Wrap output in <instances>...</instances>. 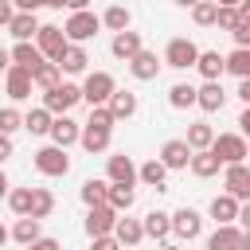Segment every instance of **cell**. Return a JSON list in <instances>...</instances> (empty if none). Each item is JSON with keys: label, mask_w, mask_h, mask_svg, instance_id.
<instances>
[{"label": "cell", "mask_w": 250, "mask_h": 250, "mask_svg": "<svg viewBox=\"0 0 250 250\" xmlns=\"http://www.w3.org/2000/svg\"><path fill=\"white\" fill-rule=\"evenodd\" d=\"M109 141H113V117H109L105 105H94L90 117H86V125H82V133H78V145L94 156V152H105Z\"/></svg>", "instance_id": "cell-1"}, {"label": "cell", "mask_w": 250, "mask_h": 250, "mask_svg": "<svg viewBox=\"0 0 250 250\" xmlns=\"http://www.w3.org/2000/svg\"><path fill=\"white\" fill-rule=\"evenodd\" d=\"M113 90H117V82H113L109 70H90V74L82 78V86H78V94H82V102H86L90 109H94V105H105Z\"/></svg>", "instance_id": "cell-2"}, {"label": "cell", "mask_w": 250, "mask_h": 250, "mask_svg": "<svg viewBox=\"0 0 250 250\" xmlns=\"http://www.w3.org/2000/svg\"><path fill=\"white\" fill-rule=\"evenodd\" d=\"M219 164H246V156H250V148H246V137L242 133H219L215 141H211V148H207Z\"/></svg>", "instance_id": "cell-3"}, {"label": "cell", "mask_w": 250, "mask_h": 250, "mask_svg": "<svg viewBox=\"0 0 250 250\" xmlns=\"http://www.w3.org/2000/svg\"><path fill=\"white\" fill-rule=\"evenodd\" d=\"M78 102H82V94H78V86H74V82H59V86L43 90V109H47L51 117H62V113H70Z\"/></svg>", "instance_id": "cell-4"}, {"label": "cell", "mask_w": 250, "mask_h": 250, "mask_svg": "<svg viewBox=\"0 0 250 250\" xmlns=\"http://www.w3.org/2000/svg\"><path fill=\"white\" fill-rule=\"evenodd\" d=\"M98 27H102V20L86 8V12H70L66 16V23H62V35H66V43H86V39H94L98 35Z\"/></svg>", "instance_id": "cell-5"}, {"label": "cell", "mask_w": 250, "mask_h": 250, "mask_svg": "<svg viewBox=\"0 0 250 250\" xmlns=\"http://www.w3.org/2000/svg\"><path fill=\"white\" fill-rule=\"evenodd\" d=\"M195 59H199V47L191 43V39H184V35H176V39H168V47H164V66H172V70H191L195 66Z\"/></svg>", "instance_id": "cell-6"}, {"label": "cell", "mask_w": 250, "mask_h": 250, "mask_svg": "<svg viewBox=\"0 0 250 250\" xmlns=\"http://www.w3.org/2000/svg\"><path fill=\"white\" fill-rule=\"evenodd\" d=\"M168 227H172V234H176L180 242H191V238L203 234V215H199L195 207H180V211L168 215Z\"/></svg>", "instance_id": "cell-7"}, {"label": "cell", "mask_w": 250, "mask_h": 250, "mask_svg": "<svg viewBox=\"0 0 250 250\" xmlns=\"http://www.w3.org/2000/svg\"><path fill=\"white\" fill-rule=\"evenodd\" d=\"M35 51H39L47 62H59V55L66 51V35H62V27H55V23H39V31H35Z\"/></svg>", "instance_id": "cell-8"}, {"label": "cell", "mask_w": 250, "mask_h": 250, "mask_svg": "<svg viewBox=\"0 0 250 250\" xmlns=\"http://www.w3.org/2000/svg\"><path fill=\"white\" fill-rule=\"evenodd\" d=\"M35 168H39L43 176L59 180V176L70 172V156H66V148H59V145H43V148L35 152Z\"/></svg>", "instance_id": "cell-9"}, {"label": "cell", "mask_w": 250, "mask_h": 250, "mask_svg": "<svg viewBox=\"0 0 250 250\" xmlns=\"http://www.w3.org/2000/svg\"><path fill=\"white\" fill-rule=\"evenodd\" d=\"M105 184L133 188V184H137V164H133V156H125V152H113V156L105 160Z\"/></svg>", "instance_id": "cell-10"}, {"label": "cell", "mask_w": 250, "mask_h": 250, "mask_svg": "<svg viewBox=\"0 0 250 250\" xmlns=\"http://www.w3.org/2000/svg\"><path fill=\"white\" fill-rule=\"evenodd\" d=\"M223 188L230 199H250V168L246 164H223Z\"/></svg>", "instance_id": "cell-11"}, {"label": "cell", "mask_w": 250, "mask_h": 250, "mask_svg": "<svg viewBox=\"0 0 250 250\" xmlns=\"http://www.w3.org/2000/svg\"><path fill=\"white\" fill-rule=\"evenodd\" d=\"M207 250H250V234L238 230L234 223L230 227H215L211 238H207Z\"/></svg>", "instance_id": "cell-12"}, {"label": "cell", "mask_w": 250, "mask_h": 250, "mask_svg": "<svg viewBox=\"0 0 250 250\" xmlns=\"http://www.w3.org/2000/svg\"><path fill=\"white\" fill-rule=\"evenodd\" d=\"M78 133H82V125H78L70 113H62V117H51V129H47L51 145H59V148H70V145H78Z\"/></svg>", "instance_id": "cell-13"}, {"label": "cell", "mask_w": 250, "mask_h": 250, "mask_svg": "<svg viewBox=\"0 0 250 250\" xmlns=\"http://www.w3.org/2000/svg\"><path fill=\"white\" fill-rule=\"evenodd\" d=\"M113 223H117V211L105 207V203L86 211V234H90V238H105V234H113Z\"/></svg>", "instance_id": "cell-14"}, {"label": "cell", "mask_w": 250, "mask_h": 250, "mask_svg": "<svg viewBox=\"0 0 250 250\" xmlns=\"http://www.w3.org/2000/svg\"><path fill=\"white\" fill-rule=\"evenodd\" d=\"M168 172H180V168H188V160H191V148L180 141V137H172V141H164L160 145V156H156Z\"/></svg>", "instance_id": "cell-15"}, {"label": "cell", "mask_w": 250, "mask_h": 250, "mask_svg": "<svg viewBox=\"0 0 250 250\" xmlns=\"http://www.w3.org/2000/svg\"><path fill=\"white\" fill-rule=\"evenodd\" d=\"M160 59H156V51H137L133 59H129V74L137 78V82H152L156 74H160Z\"/></svg>", "instance_id": "cell-16"}, {"label": "cell", "mask_w": 250, "mask_h": 250, "mask_svg": "<svg viewBox=\"0 0 250 250\" xmlns=\"http://www.w3.org/2000/svg\"><path fill=\"white\" fill-rule=\"evenodd\" d=\"M195 105H199L203 113H219V109L227 105L223 82H203V86H195Z\"/></svg>", "instance_id": "cell-17"}, {"label": "cell", "mask_w": 250, "mask_h": 250, "mask_svg": "<svg viewBox=\"0 0 250 250\" xmlns=\"http://www.w3.org/2000/svg\"><path fill=\"white\" fill-rule=\"evenodd\" d=\"M109 51H113V59H121V62H129L137 51H145V43H141V31H117L113 39H109Z\"/></svg>", "instance_id": "cell-18"}, {"label": "cell", "mask_w": 250, "mask_h": 250, "mask_svg": "<svg viewBox=\"0 0 250 250\" xmlns=\"http://www.w3.org/2000/svg\"><path fill=\"white\" fill-rule=\"evenodd\" d=\"M105 109H109L113 125H117V121H129V117L137 113V94H133V90H113L109 102H105Z\"/></svg>", "instance_id": "cell-19"}, {"label": "cell", "mask_w": 250, "mask_h": 250, "mask_svg": "<svg viewBox=\"0 0 250 250\" xmlns=\"http://www.w3.org/2000/svg\"><path fill=\"white\" fill-rule=\"evenodd\" d=\"M4 86H8V98L12 102H27L31 98V74L20 70V66H8L4 70Z\"/></svg>", "instance_id": "cell-20"}, {"label": "cell", "mask_w": 250, "mask_h": 250, "mask_svg": "<svg viewBox=\"0 0 250 250\" xmlns=\"http://www.w3.org/2000/svg\"><path fill=\"white\" fill-rule=\"evenodd\" d=\"M238 207H242V203H238V199H230V195L223 191V195H215V199H211L207 215H211V219H215L219 227H230V223L238 219Z\"/></svg>", "instance_id": "cell-21"}, {"label": "cell", "mask_w": 250, "mask_h": 250, "mask_svg": "<svg viewBox=\"0 0 250 250\" xmlns=\"http://www.w3.org/2000/svg\"><path fill=\"white\" fill-rule=\"evenodd\" d=\"M141 238H145V230H141V219L117 215V223H113V242H117V246H137Z\"/></svg>", "instance_id": "cell-22"}, {"label": "cell", "mask_w": 250, "mask_h": 250, "mask_svg": "<svg viewBox=\"0 0 250 250\" xmlns=\"http://www.w3.org/2000/svg\"><path fill=\"white\" fill-rule=\"evenodd\" d=\"M8 31L16 35V43H31V39H35V31H39L35 12H16V16L8 20Z\"/></svg>", "instance_id": "cell-23"}, {"label": "cell", "mask_w": 250, "mask_h": 250, "mask_svg": "<svg viewBox=\"0 0 250 250\" xmlns=\"http://www.w3.org/2000/svg\"><path fill=\"white\" fill-rule=\"evenodd\" d=\"M86 62H90V55L78 43H66V51L59 55V70L62 74H86Z\"/></svg>", "instance_id": "cell-24"}, {"label": "cell", "mask_w": 250, "mask_h": 250, "mask_svg": "<svg viewBox=\"0 0 250 250\" xmlns=\"http://www.w3.org/2000/svg\"><path fill=\"white\" fill-rule=\"evenodd\" d=\"M98 20H102V27H109L113 35H117V31H129V27H133V12H129L125 4H109V8H105V12L98 16Z\"/></svg>", "instance_id": "cell-25"}, {"label": "cell", "mask_w": 250, "mask_h": 250, "mask_svg": "<svg viewBox=\"0 0 250 250\" xmlns=\"http://www.w3.org/2000/svg\"><path fill=\"white\" fill-rule=\"evenodd\" d=\"M8 62H12V66H20V70H27V74H31V70H35V66H39V62H43V55H39V51H35V43H16V47H12V51H8Z\"/></svg>", "instance_id": "cell-26"}, {"label": "cell", "mask_w": 250, "mask_h": 250, "mask_svg": "<svg viewBox=\"0 0 250 250\" xmlns=\"http://www.w3.org/2000/svg\"><path fill=\"white\" fill-rule=\"evenodd\" d=\"M211 141H215V129H211L207 121H191V125H188V137H184V145H188L191 152H203V148H211Z\"/></svg>", "instance_id": "cell-27"}, {"label": "cell", "mask_w": 250, "mask_h": 250, "mask_svg": "<svg viewBox=\"0 0 250 250\" xmlns=\"http://www.w3.org/2000/svg\"><path fill=\"white\" fill-rule=\"evenodd\" d=\"M141 230H145V238L164 242V238L172 234V227H168V211H148V215L141 219Z\"/></svg>", "instance_id": "cell-28"}, {"label": "cell", "mask_w": 250, "mask_h": 250, "mask_svg": "<svg viewBox=\"0 0 250 250\" xmlns=\"http://www.w3.org/2000/svg\"><path fill=\"white\" fill-rule=\"evenodd\" d=\"M195 70L203 74V82H219V78H223V55H219V51H199Z\"/></svg>", "instance_id": "cell-29"}, {"label": "cell", "mask_w": 250, "mask_h": 250, "mask_svg": "<svg viewBox=\"0 0 250 250\" xmlns=\"http://www.w3.org/2000/svg\"><path fill=\"white\" fill-rule=\"evenodd\" d=\"M137 203V191L133 188H121V184H109L105 191V207H113L117 215H129V207Z\"/></svg>", "instance_id": "cell-30"}, {"label": "cell", "mask_w": 250, "mask_h": 250, "mask_svg": "<svg viewBox=\"0 0 250 250\" xmlns=\"http://www.w3.org/2000/svg\"><path fill=\"white\" fill-rule=\"evenodd\" d=\"M223 74H234V78H250V51L234 47L230 55H223Z\"/></svg>", "instance_id": "cell-31"}, {"label": "cell", "mask_w": 250, "mask_h": 250, "mask_svg": "<svg viewBox=\"0 0 250 250\" xmlns=\"http://www.w3.org/2000/svg\"><path fill=\"white\" fill-rule=\"evenodd\" d=\"M62 82V70H59V62H39L35 70H31V86H39V90H51V86H59Z\"/></svg>", "instance_id": "cell-32"}, {"label": "cell", "mask_w": 250, "mask_h": 250, "mask_svg": "<svg viewBox=\"0 0 250 250\" xmlns=\"http://www.w3.org/2000/svg\"><path fill=\"white\" fill-rule=\"evenodd\" d=\"M188 168H191V176H199V180H211V176H219V160L203 148V152H191V160H188Z\"/></svg>", "instance_id": "cell-33"}, {"label": "cell", "mask_w": 250, "mask_h": 250, "mask_svg": "<svg viewBox=\"0 0 250 250\" xmlns=\"http://www.w3.org/2000/svg\"><path fill=\"white\" fill-rule=\"evenodd\" d=\"M137 180L145 184V188H164V180H168V168L152 156V160H145L141 168H137Z\"/></svg>", "instance_id": "cell-34"}, {"label": "cell", "mask_w": 250, "mask_h": 250, "mask_svg": "<svg viewBox=\"0 0 250 250\" xmlns=\"http://www.w3.org/2000/svg\"><path fill=\"white\" fill-rule=\"evenodd\" d=\"M105 191H109V184H105V180H98V176L82 180V188H78V195H82V203H86V207H102V203H105Z\"/></svg>", "instance_id": "cell-35"}, {"label": "cell", "mask_w": 250, "mask_h": 250, "mask_svg": "<svg viewBox=\"0 0 250 250\" xmlns=\"http://www.w3.org/2000/svg\"><path fill=\"white\" fill-rule=\"evenodd\" d=\"M51 211H55V195H51L47 188H31V207H27V215L43 223V219H47Z\"/></svg>", "instance_id": "cell-36"}, {"label": "cell", "mask_w": 250, "mask_h": 250, "mask_svg": "<svg viewBox=\"0 0 250 250\" xmlns=\"http://www.w3.org/2000/svg\"><path fill=\"white\" fill-rule=\"evenodd\" d=\"M8 238H16L20 246L35 242V238H39V219H31V215H20V219H16V227L8 230Z\"/></svg>", "instance_id": "cell-37"}, {"label": "cell", "mask_w": 250, "mask_h": 250, "mask_svg": "<svg viewBox=\"0 0 250 250\" xmlns=\"http://www.w3.org/2000/svg\"><path fill=\"white\" fill-rule=\"evenodd\" d=\"M168 105H172V109H191V105H195V86H191V82H176V86L168 90Z\"/></svg>", "instance_id": "cell-38"}, {"label": "cell", "mask_w": 250, "mask_h": 250, "mask_svg": "<svg viewBox=\"0 0 250 250\" xmlns=\"http://www.w3.org/2000/svg\"><path fill=\"white\" fill-rule=\"evenodd\" d=\"M23 129H27L31 137H47V129H51V113H47L43 105H35L31 113H23Z\"/></svg>", "instance_id": "cell-39"}, {"label": "cell", "mask_w": 250, "mask_h": 250, "mask_svg": "<svg viewBox=\"0 0 250 250\" xmlns=\"http://www.w3.org/2000/svg\"><path fill=\"white\" fill-rule=\"evenodd\" d=\"M215 16H219V4H215V0H199V4H191V20H195L199 27H215Z\"/></svg>", "instance_id": "cell-40"}, {"label": "cell", "mask_w": 250, "mask_h": 250, "mask_svg": "<svg viewBox=\"0 0 250 250\" xmlns=\"http://www.w3.org/2000/svg\"><path fill=\"white\" fill-rule=\"evenodd\" d=\"M16 129H23V113H20L16 105H4V109H0V133L12 137Z\"/></svg>", "instance_id": "cell-41"}, {"label": "cell", "mask_w": 250, "mask_h": 250, "mask_svg": "<svg viewBox=\"0 0 250 250\" xmlns=\"http://www.w3.org/2000/svg\"><path fill=\"white\" fill-rule=\"evenodd\" d=\"M8 207H12L16 215H27V207H31V188H8Z\"/></svg>", "instance_id": "cell-42"}, {"label": "cell", "mask_w": 250, "mask_h": 250, "mask_svg": "<svg viewBox=\"0 0 250 250\" xmlns=\"http://www.w3.org/2000/svg\"><path fill=\"white\" fill-rule=\"evenodd\" d=\"M238 20H246V16H238V8H219V16H215V27H223V31H230Z\"/></svg>", "instance_id": "cell-43"}, {"label": "cell", "mask_w": 250, "mask_h": 250, "mask_svg": "<svg viewBox=\"0 0 250 250\" xmlns=\"http://www.w3.org/2000/svg\"><path fill=\"white\" fill-rule=\"evenodd\" d=\"M230 35H234V47L250 51V20H238V23L230 27Z\"/></svg>", "instance_id": "cell-44"}, {"label": "cell", "mask_w": 250, "mask_h": 250, "mask_svg": "<svg viewBox=\"0 0 250 250\" xmlns=\"http://www.w3.org/2000/svg\"><path fill=\"white\" fill-rule=\"evenodd\" d=\"M23 250H62V246H59V238H43V234H39V238H35V242H27Z\"/></svg>", "instance_id": "cell-45"}, {"label": "cell", "mask_w": 250, "mask_h": 250, "mask_svg": "<svg viewBox=\"0 0 250 250\" xmlns=\"http://www.w3.org/2000/svg\"><path fill=\"white\" fill-rule=\"evenodd\" d=\"M90 250H121V246L113 242V234H105V238H90Z\"/></svg>", "instance_id": "cell-46"}, {"label": "cell", "mask_w": 250, "mask_h": 250, "mask_svg": "<svg viewBox=\"0 0 250 250\" xmlns=\"http://www.w3.org/2000/svg\"><path fill=\"white\" fill-rule=\"evenodd\" d=\"M12 16H16V4H12V0H0V27H8Z\"/></svg>", "instance_id": "cell-47"}, {"label": "cell", "mask_w": 250, "mask_h": 250, "mask_svg": "<svg viewBox=\"0 0 250 250\" xmlns=\"http://www.w3.org/2000/svg\"><path fill=\"white\" fill-rule=\"evenodd\" d=\"M4 160H12V137L0 133V168H4Z\"/></svg>", "instance_id": "cell-48"}, {"label": "cell", "mask_w": 250, "mask_h": 250, "mask_svg": "<svg viewBox=\"0 0 250 250\" xmlns=\"http://www.w3.org/2000/svg\"><path fill=\"white\" fill-rule=\"evenodd\" d=\"M234 98H242V102L250 105V78H238V90H234Z\"/></svg>", "instance_id": "cell-49"}, {"label": "cell", "mask_w": 250, "mask_h": 250, "mask_svg": "<svg viewBox=\"0 0 250 250\" xmlns=\"http://www.w3.org/2000/svg\"><path fill=\"white\" fill-rule=\"evenodd\" d=\"M62 8H70V12H86L90 0H62Z\"/></svg>", "instance_id": "cell-50"}, {"label": "cell", "mask_w": 250, "mask_h": 250, "mask_svg": "<svg viewBox=\"0 0 250 250\" xmlns=\"http://www.w3.org/2000/svg\"><path fill=\"white\" fill-rule=\"evenodd\" d=\"M8 66H12V62H8V47H0V74H4Z\"/></svg>", "instance_id": "cell-51"}, {"label": "cell", "mask_w": 250, "mask_h": 250, "mask_svg": "<svg viewBox=\"0 0 250 250\" xmlns=\"http://www.w3.org/2000/svg\"><path fill=\"white\" fill-rule=\"evenodd\" d=\"M8 195V176H4V168H0V199Z\"/></svg>", "instance_id": "cell-52"}, {"label": "cell", "mask_w": 250, "mask_h": 250, "mask_svg": "<svg viewBox=\"0 0 250 250\" xmlns=\"http://www.w3.org/2000/svg\"><path fill=\"white\" fill-rule=\"evenodd\" d=\"M215 4H219V8H238L242 0H215Z\"/></svg>", "instance_id": "cell-53"}, {"label": "cell", "mask_w": 250, "mask_h": 250, "mask_svg": "<svg viewBox=\"0 0 250 250\" xmlns=\"http://www.w3.org/2000/svg\"><path fill=\"white\" fill-rule=\"evenodd\" d=\"M160 250H184L180 242H160Z\"/></svg>", "instance_id": "cell-54"}, {"label": "cell", "mask_w": 250, "mask_h": 250, "mask_svg": "<svg viewBox=\"0 0 250 250\" xmlns=\"http://www.w3.org/2000/svg\"><path fill=\"white\" fill-rule=\"evenodd\" d=\"M4 242H8V227L0 223V246H4Z\"/></svg>", "instance_id": "cell-55"}, {"label": "cell", "mask_w": 250, "mask_h": 250, "mask_svg": "<svg viewBox=\"0 0 250 250\" xmlns=\"http://www.w3.org/2000/svg\"><path fill=\"white\" fill-rule=\"evenodd\" d=\"M176 4H180V8H191V4H199V0H176Z\"/></svg>", "instance_id": "cell-56"}, {"label": "cell", "mask_w": 250, "mask_h": 250, "mask_svg": "<svg viewBox=\"0 0 250 250\" xmlns=\"http://www.w3.org/2000/svg\"><path fill=\"white\" fill-rule=\"evenodd\" d=\"M47 4H51V8H62V0H47Z\"/></svg>", "instance_id": "cell-57"}, {"label": "cell", "mask_w": 250, "mask_h": 250, "mask_svg": "<svg viewBox=\"0 0 250 250\" xmlns=\"http://www.w3.org/2000/svg\"><path fill=\"white\" fill-rule=\"evenodd\" d=\"M12 4H16V0H12Z\"/></svg>", "instance_id": "cell-58"}]
</instances>
